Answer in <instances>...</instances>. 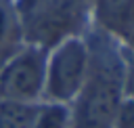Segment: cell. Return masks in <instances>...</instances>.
<instances>
[{
  "label": "cell",
  "mask_w": 134,
  "mask_h": 128,
  "mask_svg": "<svg viewBox=\"0 0 134 128\" xmlns=\"http://www.w3.org/2000/svg\"><path fill=\"white\" fill-rule=\"evenodd\" d=\"M111 128H134V99H130V97L121 99Z\"/></svg>",
  "instance_id": "7"
},
{
  "label": "cell",
  "mask_w": 134,
  "mask_h": 128,
  "mask_svg": "<svg viewBox=\"0 0 134 128\" xmlns=\"http://www.w3.org/2000/svg\"><path fill=\"white\" fill-rule=\"evenodd\" d=\"M124 55V97L134 99V52L121 48Z\"/></svg>",
  "instance_id": "8"
},
{
  "label": "cell",
  "mask_w": 134,
  "mask_h": 128,
  "mask_svg": "<svg viewBox=\"0 0 134 128\" xmlns=\"http://www.w3.org/2000/svg\"><path fill=\"white\" fill-rule=\"evenodd\" d=\"M38 103H8L0 101V128H31Z\"/></svg>",
  "instance_id": "6"
},
{
  "label": "cell",
  "mask_w": 134,
  "mask_h": 128,
  "mask_svg": "<svg viewBox=\"0 0 134 128\" xmlns=\"http://www.w3.org/2000/svg\"><path fill=\"white\" fill-rule=\"evenodd\" d=\"M48 48L25 42L0 67V101L8 103H42Z\"/></svg>",
  "instance_id": "3"
},
{
  "label": "cell",
  "mask_w": 134,
  "mask_h": 128,
  "mask_svg": "<svg viewBox=\"0 0 134 128\" xmlns=\"http://www.w3.org/2000/svg\"><path fill=\"white\" fill-rule=\"evenodd\" d=\"M90 69V46L86 34H73L46 52V76L42 101L71 105L84 88Z\"/></svg>",
  "instance_id": "2"
},
{
  "label": "cell",
  "mask_w": 134,
  "mask_h": 128,
  "mask_svg": "<svg viewBox=\"0 0 134 128\" xmlns=\"http://www.w3.org/2000/svg\"><path fill=\"white\" fill-rule=\"evenodd\" d=\"M31 128H71V107L61 103H38Z\"/></svg>",
  "instance_id": "5"
},
{
  "label": "cell",
  "mask_w": 134,
  "mask_h": 128,
  "mask_svg": "<svg viewBox=\"0 0 134 128\" xmlns=\"http://www.w3.org/2000/svg\"><path fill=\"white\" fill-rule=\"evenodd\" d=\"M90 46V69L82 92L69 105L71 128H111L124 99L121 46L103 29H86Z\"/></svg>",
  "instance_id": "1"
},
{
  "label": "cell",
  "mask_w": 134,
  "mask_h": 128,
  "mask_svg": "<svg viewBox=\"0 0 134 128\" xmlns=\"http://www.w3.org/2000/svg\"><path fill=\"white\" fill-rule=\"evenodd\" d=\"M25 31L21 17L13 0H0V67L25 44Z\"/></svg>",
  "instance_id": "4"
}]
</instances>
